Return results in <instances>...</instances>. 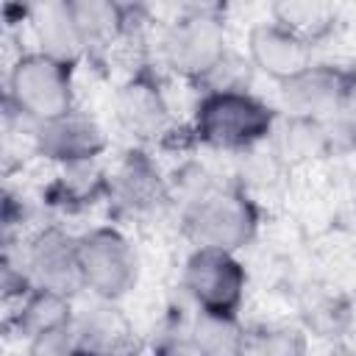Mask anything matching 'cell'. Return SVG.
<instances>
[{"instance_id": "obj_1", "label": "cell", "mask_w": 356, "mask_h": 356, "mask_svg": "<svg viewBox=\"0 0 356 356\" xmlns=\"http://www.w3.org/2000/svg\"><path fill=\"white\" fill-rule=\"evenodd\" d=\"M273 131V111L248 92L239 89H211L195 114V134L228 150H245L261 142Z\"/></svg>"}, {"instance_id": "obj_2", "label": "cell", "mask_w": 356, "mask_h": 356, "mask_svg": "<svg viewBox=\"0 0 356 356\" xmlns=\"http://www.w3.org/2000/svg\"><path fill=\"white\" fill-rule=\"evenodd\" d=\"M8 103L28 120L50 122L72 111L70 64L44 53L19 56L8 75Z\"/></svg>"}, {"instance_id": "obj_3", "label": "cell", "mask_w": 356, "mask_h": 356, "mask_svg": "<svg viewBox=\"0 0 356 356\" xmlns=\"http://www.w3.org/2000/svg\"><path fill=\"white\" fill-rule=\"evenodd\" d=\"M186 236L195 248L234 253L245 248L256 234V209L239 192L211 189L192 200L184 217Z\"/></svg>"}, {"instance_id": "obj_4", "label": "cell", "mask_w": 356, "mask_h": 356, "mask_svg": "<svg viewBox=\"0 0 356 356\" xmlns=\"http://www.w3.org/2000/svg\"><path fill=\"white\" fill-rule=\"evenodd\" d=\"M78 267L83 289L103 300L122 298L139 273L131 242L114 228H95L78 239Z\"/></svg>"}, {"instance_id": "obj_5", "label": "cell", "mask_w": 356, "mask_h": 356, "mask_svg": "<svg viewBox=\"0 0 356 356\" xmlns=\"http://www.w3.org/2000/svg\"><path fill=\"white\" fill-rule=\"evenodd\" d=\"M161 56L184 78H209L225 61V28L214 14L192 11L167 28Z\"/></svg>"}, {"instance_id": "obj_6", "label": "cell", "mask_w": 356, "mask_h": 356, "mask_svg": "<svg viewBox=\"0 0 356 356\" xmlns=\"http://www.w3.org/2000/svg\"><path fill=\"white\" fill-rule=\"evenodd\" d=\"M245 270L234 253L195 248L184 264V289L197 303L200 312L231 314L245 298Z\"/></svg>"}, {"instance_id": "obj_7", "label": "cell", "mask_w": 356, "mask_h": 356, "mask_svg": "<svg viewBox=\"0 0 356 356\" xmlns=\"http://www.w3.org/2000/svg\"><path fill=\"white\" fill-rule=\"evenodd\" d=\"M356 83V75L342 67L312 64L303 75L284 83V103L292 117L303 120H328L345 108V100Z\"/></svg>"}, {"instance_id": "obj_8", "label": "cell", "mask_w": 356, "mask_h": 356, "mask_svg": "<svg viewBox=\"0 0 356 356\" xmlns=\"http://www.w3.org/2000/svg\"><path fill=\"white\" fill-rule=\"evenodd\" d=\"M25 273L33 289H50L67 298L83 289L81 267H78V239L56 228L42 231L28 248Z\"/></svg>"}, {"instance_id": "obj_9", "label": "cell", "mask_w": 356, "mask_h": 356, "mask_svg": "<svg viewBox=\"0 0 356 356\" xmlns=\"http://www.w3.org/2000/svg\"><path fill=\"white\" fill-rule=\"evenodd\" d=\"M70 345L81 356H125L131 348V325L111 300L95 298V303L72 312Z\"/></svg>"}, {"instance_id": "obj_10", "label": "cell", "mask_w": 356, "mask_h": 356, "mask_svg": "<svg viewBox=\"0 0 356 356\" xmlns=\"http://www.w3.org/2000/svg\"><path fill=\"white\" fill-rule=\"evenodd\" d=\"M248 53L256 70L281 83H289L312 67V44L278 22L253 25L248 33Z\"/></svg>"}, {"instance_id": "obj_11", "label": "cell", "mask_w": 356, "mask_h": 356, "mask_svg": "<svg viewBox=\"0 0 356 356\" xmlns=\"http://www.w3.org/2000/svg\"><path fill=\"white\" fill-rule=\"evenodd\" d=\"M33 142L42 156L61 164L92 161L106 147V136L100 125L78 111H70L50 122H39L33 128Z\"/></svg>"}, {"instance_id": "obj_12", "label": "cell", "mask_w": 356, "mask_h": 356, "mask_svg": "<svg viewBox=\"0 0 356 356\" xmlns=\"http://www.w3.org/2000/svg\"><path fill=\"white\" fill-rule=\"evenodd\" d=\"M114 114L120 125L142 139L159 136L170 122V108L159 86L147 78H131L114 97Z\"/></svg>"}, {"instance_id": "obj_13", "label": "cell", "mask_w": 356, "mask_h": 356, "mask_svg": "<svg viewBox=\"0 0 356 356\" xmlns=\"http://www.w3.org/2000/svg\"><path fill=\"white\" fill-rule=\"evenodd\" d=\"M19 334H25L33 345L70 334L72 323V303L67 295L50 292V289H31L22 295L19 312L14 317Z\"/></svg>"}, {"instance_id": "obj_14", "label": "cell", "mask_w": 356, "mask_h": 356, "mask_svg": "<svg viewBox=\"0 0 356 356\" xmlns=\"http://www.w3.org/2000/svg\"><path fill=\"white\" fill-rule=\"evenodd\" d=\"M33 31L42 44L39 53H44L56 61L72 64L86 50L83 33L72 17L70 3H47V6L33 8Z\"/></svg>"}, {"instance_id": "obj_15", "label": "cell", "mask_w": 356, "mask_h": 356, "mask_svg": "<svg viewBox=\"0 0 356 356\" xmlns=\"http://www.w3.org/2000/svg\"><path fill=\"white\" fill-rule=\"evenodd\" d=\"M108 192L117 195V200L128 209H147V206L159 203L161 181H159L156 167L142 153H131L120 164V170L111 175Z\"/></svg>"}, {"instance_id": "obj_16", "label": "cell", "mask_w": 356, "mask_h": 356, "mask_svg": "<svg viewBox=\"0 0 356 356\" xmlns=\"http://www.w3.org/2000/svg\"><path fill=\"white\" fill-rule=\"evenodd\" d=\"M273 22L292 31L303 42L312 44V39L328 33L337 19V8L320 0H281L273 6Z\"/></svg>"}, {"instance_id": "obj_17", "label": "cell", "mask_w": 356, "mask_h": 356, "mask_svg": "<svg viewBox=\"0 0 356 356\" xmlns=\"http://www.w3.org/2000/svg\"><path fill=\"white\" fill-rule=\"evenodd\" d=\"M245 328L231 314L197 312L189 337L203 350V356H239L245 345Z\"/></svg>"}, {"instance_id": "obj_18", "label": "cell", "mask_w": 356, "mask_h": 356, "mask_svg": "<svg viewBox=\"0 0 356 356\" xmlns=\"http://www.w3.org/2000/svg\"><path fill=\"white\" fill-rule=\"evenodd\" d=\"M70 8H72V17H75V22H78V28L83 33L86 47L111 39L122 28V22H125L122 8L117 3H106V0H72Z\"/></svg>"}, {"instance_id": "obj_19", "label": "cell", "mask_w": 356, "mask_h": 356, "mask_svg": "<svg viewBox=\"0 0 356 356\" xmlns=\"http://www.w3.org/2000/svg\"><path fill=\"white\" fill-rule=\"evenodd\" d=\"M303 353H306V339L300 331L270 325V328L248 331L239 356H303Z\"/></svg>"}, {"instance_id": "obj_20", "label": "cell", "mask_w": 356, "mask_h": 356, "mask_svg": "<svg viewBox=\"0 0 356 356\" xmlns=\"http://www.w3.org/2000/svg\"><path fill=\"white\" fill-rule=\"evenodd\" d=\"M103 189V170L92 161L64 164V175L58 178V195L64 203H83Z\"/></svg>"}, {"instance_id": "obj_21", "label": "cell", "mask_w": 356, "mask_h": 356, "mask_svg": "<svg viewBox=\"0 0 356 356\" xmlns=\"http://www.w3.org/2000/svg\"><path fill=\"white\" fill-rule=\"evenodd\" d=\"M153 356H203V350L186 334V337H170V339L159 342L156 350H153Z\"/></svg>"}, {"instance_id": "obj_22", "label": "cell", "mask_w": 356, "mask_h": 356, "mask_svg": "<svg viewBox=\"0 0 356 356\" xmlns=\"http://www.w3.org/2000/svg\"><path fill=\"white\" fill-rule=\"evenodd\" d=\"M33 356H81V353L70 345V334H64V337H53V339L36 342L33 345Z\"/></svg>"}]
</instances>
